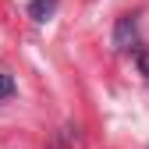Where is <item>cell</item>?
Here are the masks:
<instances>
[{"mask_svg":"<svg viewBox=\"0 0 149 149\" xmlns=\"http://www.w3.org/2000/svg\"><path fill=\"white\" fill-rule=\"evenodd\" d=\"M114 46L117 50L139 46V22H135V14H121L117 18V25H114Z\"/></svg>","mask_w":149,"mask_h":149,"instance_id":"6da1fadb","label":"cell"},{"mask_svg":"<svg viewBox=\"0 0 149 149\" xmlns=\"http://www.w3.org/2000/svg\"><path fill=\"white\" fill-rule=\"evenodd\" d=\"M53 11H57V0H32L29 4V18L32 22H46Z\"/></svg>","mask_w":149,"mask_h":149,"instance_id":"7a4b0ae2","label":"cell"},{"mask_svg":"<svg viewBox=\"0 0 149 149\" xmlns=\"http://www.w3.org/2000/svg\"><path fill=\"white\" fill-rule=\"evenodd\" d=\"M14 92H18L14 78H11V74H4V71H0V103H4V100H11Z\"/></svg>","mask_w":149,"mask_h":149,"instance_id":"3957f363","label":"cell"},{"mask_svg":"<svg viewBox=\"0 0 149 149\" xmlns=\"http://www.w3.org/2000/svg\"><path fill=\"white\" fill-rule=\"evenodd\" d=\"M135 64H139V74L149 82V50H139L135 53Z\"/></svg>","mask_w":149,"mask_h":149,"instance_id":"277c9868","label":"cell"}]
</instances>
